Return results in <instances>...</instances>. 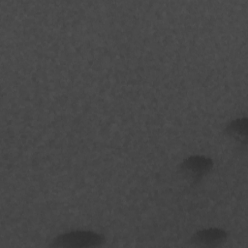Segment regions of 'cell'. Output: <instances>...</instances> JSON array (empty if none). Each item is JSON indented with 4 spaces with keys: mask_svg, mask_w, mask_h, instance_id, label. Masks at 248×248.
Segmentation results:
<instances>
[{
    "mask_svg": "<svg viewBox=\"0 0 248 248\" xmlns=\"http://www.w3.org/2000/svg\"><path fill=\"white\" fill-rule=\"evenodd\" d=\"M213 163L211 159L204 156H191L183 161L180 169L193 179L201 178L210 171Z\"/></svg>",
    "mask_w": 248,
    "mask_h": 248,
    "instance_id": "cell-3",
    "label": "cell"
},
{
    "mask_svg": "<svg viewBox=\"0 0 248 248\" xmlns=\"http://www.w3.org/2000/svg\"><path fill=\"white\" fill-rule=\"evenodd\" d=\"M105 241L106 238L101 233L91 231H73L56 236L49 246L62 248H87L101 246Z\"/></svg>",
    "mask_w": 248,
    "mask_h": 248,
    "instance_id": "cell-1",
    "label": "cell"
},
{
    "mask_svg": "<svg viewBox=\"0 0 248 248\" xmlns=\"http://www.w3.org/2000/svg\"><path fill=\"white\" fill-rule=\"evenodd\" d=\"M227 239V232L217 228L204 229L192 235L190 241L197 246L217 247L223 244Z\"/></svg>",
    "mask_w": 248,
    "mask_h": 248,
    "instance_id": "cell-2",
    "label": "cell"
},
{
    "mask_svg": "<svg viewBox=\"0 0 248 248\" xmlns=\"http://www.w3.org/2000/svg\"><path fill=\"white\" fill-rule=\"evenodd\" d=\"M226 132L232 136H240L246 134V118H238L231 122L227 128Z\"/></svg>",
    "mask_w": 248,
    "mask_h": 248,
    "instance_id": "cell-4",
    "label": "cell"
}]
</instances>
